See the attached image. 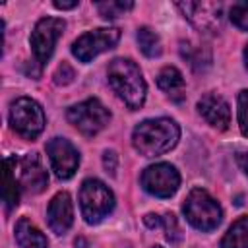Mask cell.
Returning a JSON list of instances; mask_svg holds the SVG:
<instances>
[{"label": "cell", "instance_id": "obj_1", "mask_svg": "<svg viewBox=\"0 0 248 248\" xmlns=\"http://www.w3.org/2000/svg\"><path fill=\"white\" fill-rule=\"evenodd\" d=\"M180 140V128L170 118H147L132 132V145L143 157H157L170 151Z\"/></svg>", "mask_w": 248, "mask_h": 248}, {"label": "cell", "instance_id": "obj_2", "mask_svg": "<svg viewBox=\"0 0 248 248\" xmlns=\"http://www.w3.org/2000/svg\"><path fill=\"white\" fill-rule=\"evenodd\" d=\"M108 85L124 101L130 110H138L145 103L147 85L138 68V64L130 58H114L107 70Z\"/></svg>", "mask_w": 248, "mask_h": 248}, {"label": "cell", "instance_id": "obj_3", "mask_svg": "<svg viewBox=\"0 0 248 248\" xmlns=\"http://www.w3.org/2000/svg\"><path fill=\"white\" fill-rule=\"evenodd\" d=\"M182 211H184V217L188 219V223L202 232H209V231L217 229L223 219L221 205L203 188L190 190V194L186 196V200L182 203Z\"/></svg>", "mask_w": 248, "mask_h": 248}, {"label": "cell", "instance_id": "obj_4", "mask_svg": "<svg viewBox=\"0 0 248 248\" xmlns=\"http://www.w3.org/2000/svg\"><path fill=\"white\" fill-rule=\"evenodd\" d=\"M79 207L85 223L97 225L114 209V194L99 178H87L79 188Z\"/></svg>", "mask_w": 248, "mask_h": 248}, {"label": "cell", "instance_id": "obj_5", "mask_svg": "<svg viewBox=\"0 0 248 248\" xmlns=\"http://www.w3.org/2000/svg\"><path fill=\"white\" fill-rule=\"evenodd\" d=\"M10 126L25 140H35L45 130L43 107L31 97H19L10 107Z\"/></svg>", "mask_w": 248, "mask_h": 248}, {"label": "cell", "instance_id": "obj_6", "mask_svg": "<svg viewBox=\"0 0 248 248\" xmlns=\"http://www.w3.org/2000/svg\"><path fill=\"white\" fill-rule=\"evenodd\" d=\"M66 118L83 136L91 138L107 128V124L110 122V112L99 99L91 97V99H85L83 103L70 107L66 112Z\"/></svg>", "mask_w": 248, "mask_h": 248}, {"label": "cell", "instance_id": "obj_7", "mask_svg": "<svg viewBox=\"0 0 248 248\" xmlns=\"http://www.w3.org/2000/svg\"><path fill=\"white\" fill-rule=\"evenodd\" d=\"M64 29H66V21L62 17H43L35 23L29 43H31L33 56L39 62V66H45L50 60L54 52V45L62 37Z\"/></svg>", "mask_w": 248, "mask_h": 248}, {"label": "cell", "instance_id": "obj_8", "mask_svg": "<svg viewBox=\"0 0 248 248\" xmlns=\"http://www.w3.org/2000/svg\"><path fill=\"white\" fill-rule=\"evenodd\" d=\"M120 39V29L116 27H99L79 35L72 45V54L79 62H91L105 50H110Z\"/></svg>", "mask_w": 248, "mask_h": 248}, {"label": "cell", "instance_id": "obj_9", "mask_svg": "<svg viewBox=\"0 0 248 248\" xmlns=\"http://www.w3.org/2000/svg\"><path fill=\"white\" fill-rule=\"evenodd\" d=\"M141 186L155 198H170L180 186V174L170 163H155L141 172Z\"/></svg>", "mask_w": 248, "mask_h": 248}, {"label": "cell", "instance_id": "obj_10", "mask_svg": "<svg viewBox=\"0 0 248 248\" xmlns=\"http://www.w3.org/2000/svg\"><path fill=\"white\" fill-rule=\"evenodd\" d=\"M178 10L184 17L205 33H215L223 25V6L221 2H178Z\"/></svg>", "mask_w": 248, "mask_h": 248}, {"label": "cell", "instance_id": "obj_11", "mask_svg": "<svg viewBox=\"0 0 248 248\" xmlns=\"http://www.w3.org/2000/svg\"><path fill=\"white\" fill-rule=\"evenodd\" d=\"M46 155L50 161V167L54 174L60 180H68L76 174L78 165H79V153L74 147L72 141L64 138H52L46 143Z\"/></svg>", "mask_w": 248, "mask_h": 248}, {"label": "cell", "instance_id": "obj_12", "mask_svg": "<svg viewBox=\"0 0 248 248\" xmlns=\"http://www.w3.org/2000/svg\"><path fill=\"white\" fill-rule=\"evenodd\" d=\"M17 180L19 186L29 194H41L48 184V174L37 153H29L17 159Z\"/></svg>", "mask_w": 248, "mask_h": 248}, {"label": "cell", "instance_id": "obj_13", "mask_svg": "<svg viewBox=\"0 0 248 248\" xmlns=\"http://www.w3.org/2000/svg\"><path fill=\"white\" fill-rule=\"evenodd\" d=\"M198 112L203 116V120L217 128V130H227L231 124V108L229 103L217 95V93H205L198 101Z\"/></svg>", "mask_w": 248, "mask_h": 248}, {"label": "cell", "instance_id": "obj_14", "mask_svg": "<svg viewBox=\"0 0 248 248\" xmlns=\"http://www.w3.org/2000/svg\"><path fill=\"white\" fill-rule=\"evenodd\" d=\"M46 221L52 232L64 234L74 223V203L68 192H58L46 209Z\"/></svg>", "mask_w": 248, "mask_h": 248}, {"label": "cell", "instance_id": "obj_15", "mask_svg": "<svg viewBox=\"0 0 248 248\" xmlns=\"http://www.w3.org/2000/svg\"><path fill=\"white\" fill-rule=\"evenodd\" d=\"M157 85H159V89L167 95V97H170L172 101H176V103H180V101H184V97H186V83H184V78H182V74L174 68V66H165L159 74H157Z\"/></svg>", "mask_w": 248, "mask_h": 248}, {"label": "cell", "instance_id": "obj_16", "mask_svg": "<svg viewBox=\"0 0 248 248\" xmlns=\"http://www.w3.org/2000/svg\"><path fill=\"white\" fill-rule=\"evenodd\" d=\"M16 169H17V157H6L4 159V190H2L6 211L17 207L19 203L21 186H19V180L16 178Z\"/></svg>", "mask_w": 248, "mask_h": 248}, {"label": "cell", "instance_id": "obj_17", "mask_svg": "<svg viewBox=\"0 0 248 248\" xmlns=\"http://www.w3.org/2000/svg\"><path fill=\"white\" fill-rule=\"evenodd\" d=\"M14 236H16V242L19 248H48L46 236L25 217H21L16 223Z\"/></svg>", "mask_w": 248, "mask_h": 248}, {"label": "cell", "instance_id": "obj_18", "mask_svg": "<svg viewBox=\"0 0 248 248\" xmlns=\"http://www.w3.org/2000/svg\"><path fill=\"white\" fill-rule=\"evenodd\" d=\"M221 248H248V215L236 219L221 240Z\"/></svg>", "mask_w": 248, "mask_h": 248}, {"label": "cell", "instance_id": "obj_19", "mask_svg": "<svg viewBox=\"0 0 248 248\" xmlns=\"http://www.w3.org/2000/svg\"><path fill=\"white\" fill-rule=\"evenodd\" d=\"M138 45H140V50L147 56V58H155L161 54V41H159V35L151 29V27H140L138 29Z\"/></svg>", "mask_w": 248, "mask_h": 248}, {"label": "cell", "instance_id": "obj_20", "mask_svg": "<svg viewBox=\"0 0 248 248\" xmlns=\"http://www.w3.org/2000/svg\"><path fill=\"white\" fill-rule=\"evenodd\" d=\"M180 54L188 60V64L194 70H202V64L207 66L211 60L209 50H202L198 45H192V43H180Z\"/></svg>", "mask_w": 248, "mask_h": 248}, {"label": "cell", "instance_id": "obj_21", "mask_svg": "<svg viewBox=\"0 0 248 248\" xmlns=\"http://www.w3.org/2000/svg\"><path fill=\"white\" fill-rule=\"evenodd\" d=\"M132 8H134V2H122V0H108V2L97 4V10L105 19H116L118 16H124V12Z\"/></svg>", "mask_w": 248, "mask_h": 248}, {"label": "cell", "instance_id": "obj_22", "mask_svg": "<svg viewBox=\"0 0 248 248\" xmlns=\"http://www.w3.org/2000/svg\"><path fill=\"white\" fill-rule=\"evenodd\" d=\"M229 17L238 29L248 31V2H234L229 10Z\"/></svg>", "mask_w": 248, "mask_h": 248}, {"label": "cell", "instance_id": "obj_23", "mask_svg": "<svg viewBox=\"0 0 248 248\" xmlns=\"http://www.w3.org/2000/svg\"><path fill=\"white\" fill-rule=\"evenodd\" d=\"M163 229H165V236L170 244H176L180 242L182 238V232H180V227H178V221L172 213H165L163 215Z\"/></svg>", "mask_w": 248, "mask_h": 248}, {"label": "cell", "instance_id": "obj_24", "mask_svg": "<svg viewBox=\"0 0 248 248\" xmlns=\"http://www.w3.org/2000/svg\"><path fill=\"white\" fill-rule=\"evenodd\" d=\"M238 128L244 138H248V89L238 93Z\"/></svg>", "mask_w": 248, "mask_h": 248}, {"label": "cell", "instance_id": "obj_25", "mask_svg": "<svg viewBox=\"0 0 248 248\" xmlns=\"http://www.w3.org/2000/svg\"><path fill=\"white\" fill-rule=\"evenodd\" d=\"M74 78H76V72L68 62H62L54 72V83L56 85H68L74 81Z\"/></svg>", "mask_w": 248, "mask_h": 248}, {"label": "cell", "instance_id": "obj_26", "mask_svg": "<svg viewBox=\"0 0 248 248\" xmlns=\"http://www.w3.org/2000/svg\"><path fill=\"white\" fill-rule=\"evenodd\" d=\"M116 163H118L116 153H114L112 149H107V151L103 153V167H105V170L110 172V174H114V172H116Z\"/></svg>", "mask_w": 248, "mask_h": 248}, {"label": "cell", "instance_id": "obj_27", "mask_svg": "<svg viewBox=\"0 0 248 248\" xmlns=\"http://www.w3.org/2000/svg\"><path fill=\"white\" fill-rule=\"evenodd\" d=\"M143 223H145L149 229H159V227H163V217H159V215H155V213H147V215L143 217Z\"/></svg>", "mask_w": 248, "mask_h": 248}, {"label": "cell", "instance_id": "obj_28", "mask_svg": "<svg viewBox=\"0 0 248 248\" xmlns=\"http://www.w3.org/2000/svg\"><path fill=\"white\" fill-rule=\"evenodd\" d=\"M76 6H78V0H72V2L56 0V2H54V8H58V10H72V8H76Z\"/></svg>", "mask_w": 248, "mask_h": 248}, {"label": "cell", "instance_id": "obj_29", "mask_svg": "<svg viewBox=\"0 0 248 248\" xmlns=\"http://www.w3.org/2000/svg\"><path fill=\"white\" fill-rule=\"evenodd\" d=\"M236 161H238V167H240V169L244 170V174L248 176V153H238Z\"/></svg>", "mask_w": 248, "mask_h": 248}, {"label": "cell", "instance_id": "obj_30", "mask_svg": "<svg viewBox=\"0 0 248 248\" xmlns=\"http://www.w3.org/2000/svg\"><path fill=\"white\" fill-rule=\"evenodd\" d=\"M244 64H246V68H248V45L244 46Z\"/></svg>", "mask_w": 248, "mask_h": 248}, {"label": "cell", "instance_id": "obj_31", "mask_svg": "<svg viewBox=\"0 0 248 248\" xmlns=\"http://www.w3.org/2000/svg\"><path fill=\"white\" fill-rule=\"evenodd\" d=\"M153 248H163V246H153Z\"/></svg>", "mask_w": 248, "mask_h": 248}]
</instances>
